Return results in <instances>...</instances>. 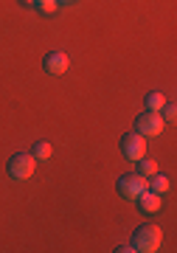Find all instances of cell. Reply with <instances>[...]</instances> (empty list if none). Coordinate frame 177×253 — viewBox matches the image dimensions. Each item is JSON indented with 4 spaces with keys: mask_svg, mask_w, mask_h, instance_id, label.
Returning a JSON list of instances; mask_svg holds the SVG:
<instances>
[{
    "mask_svg": "<svg viewBox=\"0 0 177 253\" xmlns=\"http://www.w3.org/2000/svg\"><path fill=\"white\" fill-rule=\"evenodd\" d=\"M160 242H163V231L152 222H143V225L135 228L133 234V251L138 253H155L160 251Z\"/></svg>",
    "mask_w": 177,
    "mask_h": 253,
    "instance_id": "obj_1",
    "label": "cell"
},
{
    "mask_svg": "<svg viewBox=\"0 0 177 253\" xmlns=\"http://www.w3.org/2000/svg\"><path fill=\"white\" fill-rule=\"evenodd\" d=\"M37 169V158L31 152H17L11 155L9 163H6V172H9L11 180H28Z\"/></svg>",
    "mask_w": 177,
    "mask_h": 253,
    "instance_id": "obj_2",
    "label": "cell"
},
{
    "mask_svg": "<svg viewBox=\"0 0 177 253\" xmlns=\"http://www.w3.org/2000/svg\"><path fill=\"white\" fill-rule=\"evenodd\" d=\"M163 126H166V121L160 118V113L146 110V113H141L138 121H135V132L143 135V138H155V135H163Z\"/></svg>",
    "mask_w": 177,
    "mask_h": 253,
    "instance_id": "obj_3",
    "label": "cell"
},
{
    "mask_svg": "<svg viewBox=\"0 0 177 253\" xmlns=\"http://www.w3.org/2000/svg\"><path fill=\"white\" fill-rule=\"evenodd\" d=\"M115 186H118V194H121V197L135 200L141 191H146V177L138 174V172H127V174H121V177L115 180Z\"/></svg>",
    "mask_w": 177,
    "mask_h": 253,
    "instance_id": "obj_4",
    "label": "cell"
},
{
    "mask_svg": "<svg viewBox=\"0 0 177 253\" xmlns=\"http://www.w3.org/2000/svg\"><path fill=\"white\" fill-rule=\"evenodd\" d=\"M121 155L133 163L138 161V158H143V155H146V138L138 135V132H127V135L121 138Z\"/></svg>",
    "mask_w": 177,
    "mask_h": 253,
    "instance_id": "obj_5",
    "label": "cell"
},
{
    "mask_svg": "<svg viewBox=\"0 0 177 253\" xmlns=\"http://www.w3.org/2000/svg\"><path fill=\"white\" fill-rule=\"evenodd\" d=\"M43 68H45V73H51V76H62V73L71 68V59H68L65 51H48L45 59H43Z\"/></svg>",
    "mask_w": 177,
    "mask_h": 253,
    "instance_id": "obj_6",
    "label": "cell"
},
{
    "mask_svg": "<svg viewBox=\"0 0 177 253\" xmlns=\"http://www.w3.org/2000/svg\"><path fill=\"white\" fill-rule=\"evenodd\" d=\"M138 208H141L143 214H155V211H160V206H163V203H160V194H155V191H141V194H138Z\"/></svg>",
    "mask_w": 177,
    "mask_h": 253,
    "instance_id": "obj_7",
    "label": "cell"
},
{
    "mask_svg": "<svg viewBox=\"0 0 177 253\" xmlns=\"http://www.w3.org/2000/svg\"><path fill=\"white\" fill-rule=\"evenodd\" d=\"M169 186H172V183H169V177H166V174H160V172H155V174H149V177H146V189L155 191V194H160V197L169 191Z\"/></svg>",
    "mask_w": 177,
    "mask_h": 253,
    "instance_id": "obj_8",
    "label": "cell"
},
{
    "mask_svg": "<svg viewBox=\"0 0 177 253\" xmlns=\"http://www.w3.org/2000/svg\"><path fill=\"white\" fill-rule=\"evenodd\" d=\"M163 104H166V96H163L160 90H152V93H146V96H143V107L152 110V113H160V107H163Z\"/></svg>",
    "mask_w": 177,
    "mask_h": 253,
    "instance_id": "obj_9",
    "label": "cell"
},
{
    "mask_svg": "<svg viewBox=\"0 0 177 253\" xmlns=\"http://www.w3.org/2000/svg\"><path fill=\"white\" fill-rule=\"evenodd\" d=\"M135 163H138V169H135V172H138V174H143V177H149V174H155V172H158V163L152 161V158H146V155H143V158H138Z\"/></svg>",
    "mask_w": 177,
    "mask_h": 253,
    "instance_id": "obj_10",
    "label": "cell"
},
{
    "mask_svg": "<svg viewBox=\"0 0 177 253\" xmlns=\"http://www.w3.org/2000/svg\"><path fill=\"white\" fill-rule=\"evenodd\" d=\"M31 155H34L37 161H48V158L53 155V146L48 144V141H37L34 149H31Z\"/></svg>",
    "mask_w": 177,
    "mask_h": 253,
    "instance_id": "obj_11",
    "label": "cell"
},
{
    "mask_svg": "<svg viewBox=\"0 0 177 253\" xmlns=\"http://www.w3.org/2000/svg\"><path fill=\"white\" fill-rule=\"evenodd\" d=\"M34 6L43 11V14H53V11L59 9V0H37Z\"/></svg>",
    "mask_w": 177,
    "mask_h": 253,
    "instance_id": "obj_12",
    "label": "cell"
},
{
    "mask_svg": "<svg viewBox=\"0 0 177 253\" xmlns=\"http://www.w3.org/2000/svg\"><path fill=\"white\" fill-rule=\"evenodd\" d=\"M118 253H133V245H121V248H115Z\"/></svg>",
    "mask_w": 177,
    "mask_h": 253,
    "instance_id": "obj_13",
    "label": "cell"
},
{
    "mask_svg": "<svg viewBox=\"0 0 177 253\" xmlns=\"http://www.w3.org/2000/svg\"><path fill=\"white\" fill-rule=\"evenodd\" d=\"M20 3H26V6H34L37 0H20Z\"/></svg>",
    "mask_w": 177,
    "mask_h": 253,
    "instance_id": "obj_14",
    "label": "cell"
},
{
    "mask_svg": "<svg viewBox=\"0 0 177 253\" xmlns=\"http://www.w3.org/2000/svg\"><path fill=\"white\" fill-rule=\"evenodd\" d=\"M59 3H71V0H59Z\"/></svg>",
    "mask_w": 177,
    "mask_h": 253,
    "instance_id": "obj_15",
    "label": "cell"
}]
</instances>
